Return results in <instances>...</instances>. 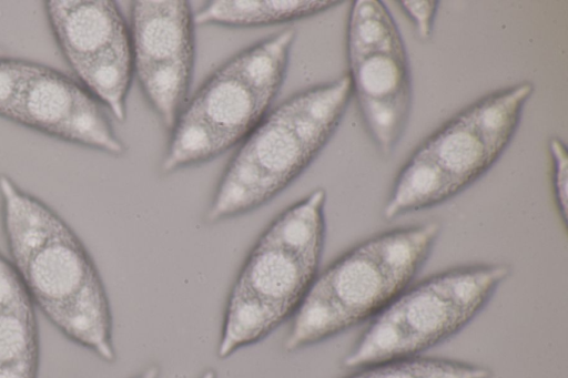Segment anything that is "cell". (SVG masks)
<instances>
[{"label": "cell", "mask_w": 568, "mask_h": 378, "mask_svg": "<svg viewBox=\"0 0 568 378\" xmlns=\"http://www.w3.org/2000/svg\"><path fill=\"white\" fill-rule=\"evenodd\" d=\"M44 8L75 75L119 122H124L133 65L129 25L116 3L50 0Z\"/></svg>", "instance_id": "7"}, {"label": "cell", "mask_w": 568, "mask_h": 378, "mask_svg": "<svg viewBox=\"0 0 568 378\" xmlns=\"http://www.w3.org/2000/svg\"><path fill=\"white\" fill-rule=\"evenodd\" d=\"M397 3L413 22L419 40L428 41L433 35L439 2L436 0H400Z\"/></svg>", "instance_id": "21"}, {"label": "cell", "mask_w": 568, "mask_h": 378, "mask_svg": "<svg viewBox=\"0 0 568 378\" xmlns=\"http://www.w3.org/2000/svg\"><path fill=\"white\" fill-rule=\"evenodd\" d=\"M39 365L37 308L0 251V378H38Z\"/></svg>", "instance_id": "10"}, {"label": "cell", "mask_w": 568, "mask_h": 378, "mask_svg": "<svg viewBox=\"0 0 568 378\" xmlns=\"http://www.w3.org/2000/svg\"><path fill=\"white\" fill-rule=\"evenodd\" d=\"M463 192L493 165L487 150L460 111L418 146Z\"/></svg>", "instance_id": "11"}, {"label": "cell", "mask_w": 568, "mask_h": 378, "mask_svg": "<svg viewBox=\"0 0 568 378\" xmlns=\"http://www.w3.org/2000/svg\"><path fill=\"white\" fill-rule=\"evenodd\" d=\"M194 13L185 0H134L130 6L133 74L168 131L184 106L192 82Z\"/></svg>", "instance_id": "8"}, {"label": "cell", "mask_w": 568, "mask_h": 378, "mask_svg": "<svg viewBox=\"0 0 568 378\" xmlns=\"http://www.w3.org/2000/svg\"><path fill=\"white\" fill-rule=\"evenodd\" d=\"M381 53H406L395 20L382 1H353L346 27L347 63Z\"/></svg>", "instance_id": "15"}, {"label": "cell", "mask_w": 568, "mask_h": 378, "mask_svg": "<svg viewBox=\"0 0 568 378\" xmlns=\"http://www.w3.org/2000/svg\"><path fill=\"white\" fill-rule=\"evenodd\" d=\"M297 32L285 28L220 65L182 108L160 163L162 174L201 165L239 144L271 110Z\"/></svg>", "instance_id": "5"}, {"label": "cell", "mask_w": 568, "mask_h": 378, "mask_svg": "<svg viewBox=\"0 0 568 378\" xmlns=\"http://www.w3.org/2000/svg\"><path fill=\"white\" fill-rule=\"evenodd\" d=\"M357 104L376 147L384 155L390 154L406 127L412 95L382 100H357Z\"/></svg>", "instance_id": "18"}, {"label": "cell", "mask_w": 568, "mask_h": 378, "mask_svg": "<svg viewBox=\"0 0 568 378\" xmlns=\"http://www.w3.org/2000/svg\"><path fill=\"white\" fill-rule=\"evenodd\" d=\"M532 93L534 83L525 81L486 94L463 110L494 164L514 137Z\"/></svg>", "instance_id": "14"}, {"label": "cell", "mask_w": 568, "mask_h": 378, "mask_svg": "<svg viewBox=\"0 0 568 378\" xmlns=\"http://www.w3.org/2000/svg\"><path fill=\"white\" fill-rule=\"evenodd\" d=\"M462 193L455 182L420 149L398 172L383 208L390 222L405 214L439 205Z\"/></svg>", "instance_id": "13"}, {"label": "cell", "mask_w": 568, "mask_h": 378, "mask_svg": "<svg viewBox=\"0 0 568 378\" xmlns=\"http://www.w3.org/2000/svg\"><path fill=\"white\" fill-rule=\"evenodd\" d=\"M344 378H493L480 364L425 355L381 361L359 368Z\"/></svg>", "instance_id": "17"}, {"label": "cell", "mask_w": 568, "mask_h": 378, "mask_svg": "<svg viewBox=\"0 0 568 378\" xmlns=\"http://www.w3.org/2000/svg\"><path fill=\"white\" fill-rule=\"evenodd\" d=\"M11 121L112 156L126 151L98 99L68 75L38 63Z\"/></svg>", "instance_id": "9"}, {"label": "cell", "mask_w": 568, "mask_h": 378, "mask_svg": "<svg viewBox=\"0 0 568 378\" xmlns=\"http://www.w3.org/2000/svg\"><path fill=\"white\" fill-rule=\"evenodd\" d=\"M133 378H160V369L156 365H150Z\"/></svg>", "instance_id": "22"}, {"label": "cell", "mask_w": 568, "mask_h": 378, "mask_svg": "<svg viewBox=\"0 0 568 378\" xmlns=\"http://www.w3.org/2000/svg\"><path fill=\"white\" fill-rule=\"evenodd\" d=\"M342 3L326 0H212L194 13V22L229 28L272 25L313 17Z\"/></svg>", "instance_id": "12"}, {"label": "cell", "mask_w": 568, "mask_h": 378, "mask_svg": "<svg viewBox=\"0 0 568 378\" xmlns=\"http://www.w3.org/2000/svg\"><path fill=\"white\" fill-rule=\"evenodd\" d=\"M36 63L0 58V116L12 120Z\"/></svg>", "instance_id": "19"}, {"label": "cell", "mask_w": 568, "mask_h": 378, "mask_svg": "<svg viewBox=\"0 0 568 378\" xmlns=\"http://www.w3.org/2000/svg\"><path fill=\"white\" fill-rule=\"evenodd\" d=\"M356 100H382L412 95L407 53H381L348 64Z\"/></svg>", "instance_id": "16"}, {"label": "cell", "mask_w": 568, "mask_h": 378, "mask_svg": "<svg viewBox=\"0 0 568 378\" xmlns=\"http://www.w3.org/2000/svg\"><path fill=\"white\" fill-rule=\"evenodd\" d=\"M510 274L507 264L481 263L409 284L369 321L343 366L355 369L424 355L469 325Z\"/></svg>", "instance_id": "6"}, {"label": "cell", "mask_w": 568, "mask_h": 378, "mask_svg": "<svg viewBox=\"0 0 568 378\" xmlns=\"http://www.w3.org/2000/svg\"><path fill=\"white\" fill-rule=\"evenodd\" d=\"M327 194L317 187L261 233L230 289L216 355L226 359L291 320L318 272Z\"/></svg>", "instance_id": "2"}, {"label": "cell", "mask_w": 568, "mask_h": 378, "mask_svg": "<svg viewBox=\"0 0 568 378\" xmlns=\"http://www.w3.org/2000/svg\"><path fill=\"white\" fill-rule=\"evenodd\" d=\"M1 55H2V50L0 49V58H1Z\"/></svg>", "instance_id": "23"}, {"label": "cell", "mask_w": 568, "mask_h": 378, "mask_svg": "<svg viewBox=\"0 0 568 378\" xmlns=\"http://www.w3.org/2000/svg\"><path fill=\"white\" fill-rule=\"evenodd\" d=\"M353 95L348 74L300 91L271 109L225 166L205 218L215 224L274 200L315 161Z\"/></svg>", "instance_id": "3"}, {"label": "cell", "mask_w": 568, "mask_h": 378, "mask_svg": "<svg viewBox=\"0 0 568 378\" xmlns=\"http://www.w3.org/2000/svg\"><path fill=\"white\" fill-rule=\"evenodd\" d=\"M440 232L437 222L384 232L320 270L291 319L284 350H302L375 318L413 283Z\"/></svg>", "instance_id": "4"}, {"label": "cell", "mask_w": 568, "mask_h": 378, "mask_svg": "<svg viewBox=\"0 0 568 378\" xmlns=\"http://www.w3.org/2000/svg\"><path fill=\"white\" fill-rule=\"evenodd\" d=\"M548 150L552 163V188L556 206L567 225V187H568V154L564 142L559 137H551Z\"/></svg>", "instance_id": "20"}, {"label": "cell", "mask_w": 568, "mask_h": 378, "mask_svg": "<svg viewBox=\"0 0 568 378\" xmlns=\"http://www.w3.org/2000/svg\"><path fill=\"white\" fill-rule=\"evenodd\" d=\"M3 234L30 298L65 338L104 362L116 359L108 294L91 255L50 206L0 174Z\"/></svg>", "instance_id": "1"}]
</instances>
